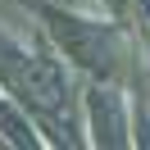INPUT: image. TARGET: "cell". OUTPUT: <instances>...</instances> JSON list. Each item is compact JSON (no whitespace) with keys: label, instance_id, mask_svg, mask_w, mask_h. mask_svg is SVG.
<instances>
[{"label":"cell","instance_id":"2","mask_svg":"<svg viewBox=\"0 0 150 150\" xmlns=\"http://www.w3.org/2000/svg\"><path fill=\"white\" fill-rule=\"evenodd\" d=\"M32 9L50 23V32H55V41L64 46L68 59H77V64H82L86 73H96V77H114V68H118V28L91 23V18H73L68 9H55L46 0H41V5L32 0Z\"/></svg>","mask_w":150,"mask_h":150},{"label":"cell","instance_id":"3","mask_svg":"<svg viewBox=\"0 0 150 150\" xmlns=\"http://www.w3.org/2000/svg\"><path fill=\"white\" fill-rule=\"evenodd\" d=\"M86 109H91V132L100 146H127V114H123V96L91 86L86 91Z\"/></svg>","mask_w":150,"mask_h":150},{"label":"cell","instance_id":"5","mask_svg":"<svg viewBox=\"0 0 150 150\" xmlns=\"http://www.w3.org/2000/svg\"><path fill=\"white\" fill-rule=\"evenodd\" d=\"M137 9H141V28H146V37H150V0H137Z\"/></svg>","mask_w":150,"mask_h":150},{"label":"cell","instance_id":"1","mask_svg":"<svg viewBox=\"0 0 150 150\" xmlns=\"http://www.w3.org/2000/svg\"><path fill=\"white\" fill-rule=\"evenodd\" d=\"M0 82L9 86L28 109L46 114L50 123L68 127V105H73V91H68V77L46 50L28 46V41H14L0 32Z\"/></svg>","mask_w":150,"mask_h":150},{"label":"cell","instance_id":"4","mask_svg":"<svg viewBox=\"0 0 150 150\" xmlns=\"http://www.w3.org/2000/svg\"><path fill=\"white\" fill-rule=\"evenodd\" d=\"M0 132H5V141H14V146H37L32 127L14 114V105H5V100H0Z\"/></svg>","mask_w":150,"mask_h":150}]
</instances>
